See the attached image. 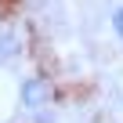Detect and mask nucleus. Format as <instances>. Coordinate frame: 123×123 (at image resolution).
Masks as SVG:
<instances>
[{"label":"nucleus","mask_w":123,"mask_h":123,"mask_svg":"<svg viewBox=\"0 0 123 123\" xmlns=\"http://www.w3.org/2000/svg\"><path fill=\"white\" fill-rule=\"evenodd\" d=\"M18 98H22V105H25V109H43V105L54 98V87H51L43 76H25V80H22Z\"/></svg>","instance_id":"f257e3e1"},{"label":"nucleus","mask_w":123,"mask_h":123,"mask_svg":"<svg viewBox=\"0 0 123 123\" xmlns=\"http://www.w3.org/2000/svg\"><path fill=\"white\" fill-rule=\"evenodd\" d=\"M18 54V36H4L0 40V62H11Z\"/></svg>","instance_id":"f03ea898"},{"label":"nucleus","mask_w":123,"mask_h":123,"mask_svg":"<svg viewBox=\"0 0 123 123\" xmlns=\"http://www.w3.org/2000/svg\"><path fill=\"white\" fill-rule=\"evenodd\" d=\"M112 29H116L119 36H123V4H119V7L112 11Z\"/></svg>","instance_id":"7ed1b4c3"}]
</instances>
